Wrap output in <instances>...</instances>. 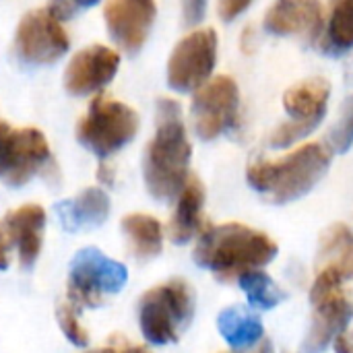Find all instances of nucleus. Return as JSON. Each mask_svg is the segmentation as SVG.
<instances>
[{"label": "nucleus", "mask_w": 353, "mask_h": 353, "mask_svg": "<svg viewBox=\"0 0 353 353\" xmlns=\"http://www.w3.org/2000/svg\"><path fill=\"white\" fill-rule=\"evenodd\" d=\"M312 306V325L302 343V353L325 352L341 333L347 331L353 319V302L343 292H337Z\"/></svg>", "instance_id": "obj_14"}, {"label": "nucleus", "mask_w": 353, "mask_h": 353, "mask_svg": "<svg viewBox=\"0 0 353 353\" xmlns=\"http://www.w3.org/2000/svg\"><path fill=\"white\" fill-rule=\"evenodd\" d=\"M114 178H116L114 168H112L108 161H101L99 168H97V180H99L101 184H105V186H112V184H114Z\"/></svg>", "instance_id": "obj_31"}, {"label": "nucleus", "mask_w": 353, "mask_h": 353, "mask_svg": "<svg viewBox=\"0 0 353 353\" xmlns=\"http://www.w3.org/2000/svg\"><path fill=\"white\" fill-rule=\"evenodd\" d=\"M10 139H12V128L6 122H0V178L6 176L10 165Z\"/></svg>", "instance_id": "obj_29"}, {"label": "nucleus", "mask_w": 353, "mask_h": 353, "mask_svg": "<svg viewBox=\"0 0 353 353\" xmlns=\"http://www.w3.org/2000/svg\"><path fill=\"white\" fill-rule=\"evenodd\" d=\"M323 46L327 52L343 54L353 50V0H333Z\"/></svg>", "instance_id": "obj_21"}, {"label": "nucleus", "mask_w": 353, "mask_h": 353, "mask_svg": "<svg viewBox=\"0 0 353 353\" xmlns=\"http://www.w3.org/2000/svg\"><path fill=\"white\" fill-rule=\"evenodd\" d=\"M238 285L248 298V304L254 310H271L285 302V292L261 269L248 271L238 277Z\"/></svg>", "instance_id": "obj_23"}, {"label": "nucleus", "mask_w": 353, "mask_h": 353, "mask_svg": "<svg viewBox=\"0 0 353 353\" xmlns=\"http://www.w3.org/2000/svg\"><path fill=\"white\" fill-rule=\"evenodd\" d=\"M70 39L48 8L29 10L17 25L14 50L27 64H52L68 52Z\"/></svg>", "instance_id": "obj_10"}, {"label": "nucleus", "mask_w": 353, "mask_h": 353, "mask_svg": "<svg viewBox=\"0 0 353 353\" xmlns=\"http://www.w3.org/2000/svg\"><path fill=\"white\" fill-rule=\"evenodd\" d=\"M56 319L60 325V331L64 333V337L77 345V347H85L89 343V335L87 331L81 327L79 319H77V306L72 302H60L56 308Z\"/></svg>", "instance_id": "obj_25"}, {"label": "nucleus", "mask_w": 353, "mask_h": 353, "mask_svg": "<svg viewBox=\"0 0 353 353\" xmlns=\"http://www.w3.org/2000/svg\"><path fill=\"white\" fill-rule=\"evenodd\" d=\"M194 316V294L184 279H172L143 294L139 327L153 345L176 343Z\"/></svg>", "instance_id": "obj_4"}, {"label": "nucleus", "mask_w": 353, "mask_h": 353, "mask_svg": "<svg viewBox=\"0 0 353 353\" xmlns=\"http://www.w3.org/2000/svg\"><path fill=\"white\" fill-rule=\"evenodd\" d=\"M128 281V269L108 259L99 248H81L68 265V302L97 308L105 294H118Z\"/></svg>", "instance_id": "obj_6"}, {"label": "nucleus", "mask_w": 353, "mask_h": 353, "mask_svg": "<svg viewBox=\"0 0 353 353\" xmlns=\"http://www.w3.org/2000/svg\"><path fill=\"white\" fill-rule=\"evenodd\" d=\"M97 2L99 0H48V12L62 23L72 19L81 8L95 6Z\"/></svg>", "instance_id": "obj_26"}, {"label": "nucleus", "mask_w": 353, "mask_h": 353, "mask_svg": "<svg viewBox=\"0 0 353 353\" xmlns=\"http://www.w3.org/2000/svg\"><path fill=\"white\" fill-rule=\"evenodd\" d=\"M217 331L236 352H246L259 345L265 335L261 316L242 306H230L221 310L217 316Z\"/></svg>", "instance_id": "obj_19"}, {"label": "nucleus", "mask_w": 353, "mask_h": 353, "mask_svg": "<svg viewBox=\"0 0 353 353\" xmlns=\"http://www.w3.org/2000/svg\"><path fill=\"white\" fill-rule=\"evenodd\" d=\"M176 209L170 219V240L174 244H188L196 234L203 232V205L205 188L199 178L190 176L176 196Z\"/></svg>", "instance_id": "obj_17"}, {"label": "nucleus", "mask_w": 353, "mask_h": 353, "mask_svg": "<svg viewBox=\"0 0 353 353\" xmlns=\"http://www.w3.org/2000/svg\"><path fill=\"white\" fill-rule=\"evenodd\" d=\"M124 353H149L145 347H126V352Z\"/></svg>", "instance_id": "obj_35"}, {"label": "nucleus", "mask_w": 353, "mask_h": 353, "mask_svg": "<svg viewBox=\"0 0 353 353\" xmlns=\"http://www.w3.org/2000/svg\"><path fill=\"white\" fill-rule=\"evenodd\" d=\"M240 93L232 77L219 74L194 91L190 116L199 139L213 141L230 130L238 120Z\"/></svg>", "instance_id": "obj_9"}, {"label": "nucleus", "mask_w": 353, "mask_h": 353, "mask_svg": "<svg viewBox=\"0 0 353 353\" xmlns=\"http://www.w3.org/2000/svg\"><path fill=\"white\" fill-rule=\"evenodd\" d=\"M122 232L130 244V250L139 259L157 256L163 248L161 223L145 213H130L122 219Z\"/></svg>", "instance_id": "obj_20"}, {"label": "nucleus", "mask_w": 353, "mask_h": 353, "mask_svg": "<svg viewBox=\"0 0 353 353\" xmlns=\"http://www.w3.org/2000/svg\"><path fill=\"white\" fill-rule=\"evenodd\" d=\"M207 12V0H182V17L188 27L199 25L205 19Z\"/></svg>", "instance_id": "obj_27"}, {"label": "nucleus", "mask_w": 353, "mask_h": 353, "mask_svg": "<svg viewBox=\"0 0 353 353\" xmlns=\"http://www.w3.org/2000/svg\"><path fill=\"white\" fill-rule=\"evenodd\" d=\"M2 225L6 228V234L10 242L19 250V263L23 269H31L39 256L41 240H43V228H46V211L39 205H23L14 211H10Z\"/></svg>", "instance_id": "obj_16"}, {"label": "nucleus", "mask_w": 353, "mask_h": 353, "mask_svg": "<svg viewBox=\"0 0 353 353\" xmlns=\"http://www.w3.org/2000/svg\"><path fill=\"white\" fill-rule=\"evenodd\" d=\"M327 265H337L353 273V232L345 223L331 225L321 238L319 269Z\"/></svg>", "instance_id": "obj_22"}, {"label": "nucleus", "mask_w": 353, "mask_h": 353, "mask_svg": "<svg viewBox=\"0 0 353 353\" xmlns=\"http://www.w3.org/2000/svg\"><path fill=\"white\" fill-rule=\"evenodd\" d=\"M56 213L68 232L81 228H97L110 215V199L101 188H85L72 201H62L56 205Z\"/></svg>", "instance_id": "obj_18"}, {"label": "nucleus", "mask_w": 353, "mask_h": 353, "mask_svg": "<svg viewBox=\"0 0 353 353\" xmlns=\"http://www.w3.org/2000/svg\"><path fill=\"white\" fill-rule=\"evenodd\" d=\"M321 0H275L265 14V29L273 35H298L306 41L323 37Z\"/></svg>", "instance_id": "obj_13"}, {"label": "nucleus", "mask_w": 353, "mask_h": 353, "mask_svg": "<svg viewBox=\"0 0 353 353\" xmlns=\"http://www.w3.org/2000/svg\"><path fill=\"white\" fill-rule=\"evenodd\" d=\"M126 350H122V347H116V345H110V347H101V350H95V352H89V353H124Z\"/></svg>", "instance_id": "obj_34"}, {"label": "nucleus", "mask_w": 353, "mask_h": 353, "mask_svg": "<svg viewBox=\"0 0 353 353\" xmlns=\"http://www.w3.org/2000/svg\"><path fill=\"white\" fill-rule=\"evenodd\" d=\"M277 252V242L265 232L252 230L244 223H223L203 228L192 259L217 279L238 281L240 275L273 263Z\"/></svg>", "instance_id": "obj_2"}, {"label": "nucleus", "mask_w": 353, "mask_h": 353, "mask_svg": "<svg viewBox=\"0 0 353 353\" xmlns=\"http://www.w3.org/2000/svg\"><path fill=\"white\" fill-rule=\"evenodd\" d=\"M50 161V145L37 128H12L10 139V165L4 176L6 184H27Z\"/></svg>", "instance_id": "obj_15"}, {"label": "nucleus", "mask_w": 353, "mask_h": 353, "mask_svg": "<svg viewBox=\"0 0 353 353\" xmlns=\"http://www.w3.org/2000/svg\"><path fill=\"white\" fill-rule=\"evenodd\" d=\"M217 64V33L196 29L182 37L168 60V85L178 93H190L203 87Z\"/></svg>", "instance_id": "obj_8"}, {"label": "nucleus", "mask_w": 353, "mask_h": 353, "mask_svg": "<svg viewBox=\"0 0 353 353\" xmlns=\"http://www.w3.org/2000/svg\"><path fill=\"white\" fill-rule=\"evenodd\" d=\"M157 128L143 153V180L157 201H172L190 178L192 147L182 122V108L172 97L157 101Z\"/></svg>", "instance_id": "obj_1"}, {"label": "nucleus", "mask_w": 353, "mask_h": 353, "mask_svg": "<svg viewBox=\"0 0 353 353\" xmlns=\"http://www.w3.org/2000/svg\"><path fill=\"white\" fill-rule=\"evenodd\" d=\"M137 132L139 114L105 93H97L91 99L87 114L77 122L74 130L77 141L99 157L120 151L137 137Z\"/></svg>", "instance_id": "obj_5"}, {"label": "nucleus", "mask_w": 353, "mask_h": 353, "mask_svg": "<svg viewBox=\"0 0 353 353\" xmlns=\"http://www.w3.org/2000/svg\"><path fill=\"white\" fill-rule=\"evenodd\" d=\"M10 238L6 234V228L0 223V271H6L8 265H10V256H8V250H10Z\"/></svg>", "instance_id": "obj_30"}, {"label": "nucleus", "mask_w": 353, "mask_h": 353, "mask_svg": "<svg viewBox=\"0 0 353 353\" xmlns=\"http://www.w3.org/2000/svg\"><path fill=\"white\" fill-rule=\"evenodd\" d=\"M353 145V95H350L339 112V118L329 130L327 149L333 153H347Z\"/></svg>", "instance_id": "obj_24"}, {"label": "nucleus", "mask_w": 353, "mask_h": 353, "mask_svg": "<svg viewBox=\"0 0 353 353\" xmlns=\"http://www.w3.org/2000/svg\"><path fill=\"white\" fill-rule=\"evenodd\" d=\"M333 350L335 353H353V337H350L347 333H341L333 341Z\"/></svg>", "instance_id": "obj_32"}, {"label": "nucleus", "mask_w": 353, "mask_h": 353, "mask_svg": "<svg viewBox=\"0 0 353 353\" xmlns=\"http://www.w3.org/2000/svg\"><path fill=\"white\" fill-rule=\"evenodd\" d=\"M248 353H273V343H271L269 339L263 337V341H261L259 345H254V350Z\"/></svg>", "instance_id": "obj_33"}, {"label": "nucleus", "mask_w": 353, "mask_h": 353, "mask_svg": "<svg viewBox=\"0 0 353 353\" xmlns=\"http://www.w3.org/2000/svg\"><path fill=\"white\" fill-rule=\"evenodd\" d=\"M155 14V0H108L103 6L110 37L128 54H134L145 46Z\"/></svg>", "instance_id": "obj_11"}, {"label": "nucleus", "mask_w": 353, "mask_h": 353, "mask_svg": "<svg viewBox=\"0 0 353 353\" xmlns=\"http://www.w3.org/2000/svg\"><path fill=\"white\" fill-rule=\"evenodd\" d=\"M329 165L331 151L321 143H308L277 161H252L246 170V180L269 203L285 205L308 194L323 180Z\"/></svg>", "instance_id": "obj_3"}, {"label": "nucleus", "mask_w": 353, "mask_h": 353, "mask_svg": "<svg viewBox=\"0 0 353 353\" xmlns=\"http://www.w3.org/2000/svg\"><path fill=\"white\" fill-rule=\"evenodd\" d=\"M250 4H252V0H217V12H219L221 21L230 23L236 17H240Z\"/></svg>", "instance_id": "obj_28"}, {"label": "nucleus", "mask_w": 353, "mask_h": 353, "mask_svg": "<svg viewBox=\"0 0 353 353\" xmlns=\"http://www.w3.org/2000/svg\"><path fill=\"white\" fill-rule=\"evenodd\" d=\"M120 54L108 46H87L64 68V89L70 95H89L105 87L118 72Z\"/></svg>", "instance_id": "obj_12"}, {"label": "nucleus", "mask_w": 353, "mask_h": 353, "mask_svg": "<svg viewBox=\"0 0 353 353\" xmlns=\"http://www.w3.org/2000/svg\"><path fill=\"white\" fill-rule=\"evenodd\" d=\"M329 97L331 85L325 79H308L290 87L283 93V108L290 120L273 130L269 143L275 149H288L314 132L327 114Z\"/></svg>", "instance_id": "obj_7"}]
</instances>
